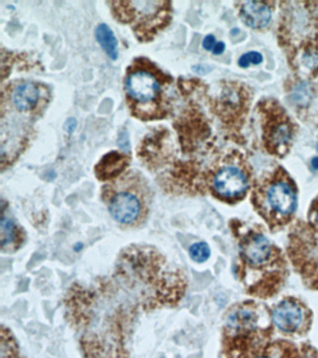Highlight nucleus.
<instances>
[{
  "label": "nucleus",
  "instance_id": "obj_1",
  "mask_svg": "<svg viewBox=\"0 0 318 358\" xmlns=\"http://www.w3.org/2000/svg\"><path fill=\"white\" fill-rule=\"evenodd\" d=\"M103 195L108 212L117 223L135 226L146 217V187L133 173L108 185Z\"/></svg>",
  "mask_w": 318,
  "mask_h": 358
},
{
  "label": "nucleus",
  "instance_id": "obj_2",
  "mask_svg": "<svg viewBox=\"0 0 318 358\" xmlns=\"http://www.w3.org/2000/svg\"><path fill=\"white\" fill-rule=\"evenodd\" d=\"M127 97L135 106V111L149 108H157L163 97L161 80L152 67L138 66L130 70L125 80Z\"/></svg>",
  "mask_w": 318,
  "mask_h": 358
},
{
  "label": "nucleus",
  "instance_id": "obj_3",
  "mask_svg": "<svg viewBox=\"0 0 318 358\" xmlns=\"http://www.w3.org/2000/svg\"><path fill=\"white\" fill-rule=\"evenodd\" d=\"M120 7V19L135 24L136 30L143 31L142 35L164 27V22H168L170 3L164 1H127L115 2Z\"/></svg>",
  "mask_w": 318,
  "mask_h": 358
},
{
  "label": "nucleus",
  "instance_id": "obj_4",
  "mask_svg": "<svg viewBox=\"0 0 318 358\" xmlns=\"http://www.w3.org/2000/svg\"><path fill=\"white\" fill-rule=\"evenodd\" d=\"M248 187V179L241 169L225 166L217 172L213 178V189L224 198H234L244 194Z\"/></svg>",
  "mask_w": 318,
  "mask_h": 358
},
{
  "label": "nucleus",
  "instance_id": "obj_5",
  "mask_svg": "<svg viewBox=\"0 0 318 358\" xmlns=\"http://www.w3.org/2000/svg\"><path fill=\"white\" fill-rule=\"evenodd\" d=\"M266 196L268 203L278 214L289 215L295 211L297 197L294 189L287 181L273 182Z\"/></svg>",
  "mask_w": 318,
  "mask_h": 358
},
{
  "label": "nucleus",
  "instance_id": "obj_6",
  "mask_svg": "<svg viewBox=\"0 0 318 358\" xmlns=\"http://www.w3.org/2000/svg\"><path fill=\"white\" fill-rule=\"evenodd\" d=\"M240 17L247 27L253 29L266 27L272 19V10L264 2L247 1L242 3Z\"/></svg>",
  "mask_w": 318,
  "mask_h": 358
},
{
  "label": "nucleus",
  "instance_id": "obj_7",
  "mask_svg": "<svg viewBox=\"0 0 318 358\" xmlns=\"http://www.w3.org/2000/svg\"><path fill=\"white\" fill-rule=\"evenodd\" d=\"M273 321L278 329L286 332L295 331L303 320L301 308L294 302L286 301L273 310Z\"/></svg>",
  "mask_w": 318,
  "mask_h": 358
},
{
  "label": "nucleus",
  "instance_id": "obj_8",
  "mask_svg": "<svg viewBox=\"0 0 318 358\" xmlns=\"http://www.w3.org/2000/svg\"><path fill=\"white\" fill-rule=\"evenodd\" d=\"M128 166V159L127 156L121 153L113 152L106 155L102 161L96 166V176L100 180H110L115 179L124 172Z\"/></svg>",
  "mask_w": 318,
  "mask_h": 358
},
{
  "label": "nucleus",
  "instance_id": "obj_9",
  "mask_svg": "<svg viewBox=\"0 0 318 358\" xmlns=\"http://www.w3.org/2000/svg\"><path fill=\"white\" fill-rule=\"evenodd\" d=\"M40 95V90L35 83H24L16 87L13 92L12 100L19 111L27 112L37 106Z\"/></svg>",
  "mask_w": 318,
  "mask_h": 358
},
{
  "label": "nucleus",
  "instance_id": "obj_10",
  "mask_svg": "<svg viewBox=\"0 0 318 358\" xmlns=\"http://www.w3.org/2000/svg\"><path fill=\"white\" fill-rule=\"evenodd\" d=\"M243 254L253 264H261L269 259L270 245L269 241L261 234H256L245 241L243 245Z\"/></svg>",
  "mask_w": 318,
  "mask_h": 358
},
{
  "label": "nucleus",
  "instance_id": "obj_11",
  "mask_svg": "<svg viewBox=\"0 0 318 358\" xmlns=\"http://www.w3.org/2000/svg\"><path fill=\"white\" fill-rule=\"evenodd\" d=\"M267 136L273 148L275 150H281L282 148H286L291 140V126L284 120H279L270 125Z\"/></svg>",
  "mask_w": 318,
  "mask_h": 358
},
{
  "label": "nucleus",
  "instance_id": "obj_12",
  "mask_svg": "<svg viewBox=\"0 0 318 358\" xmlns=\"http://www.w3.org/2000/svg\"><path fill=\"white\" fill-rule=\"evenodd\" d=\"M96 41L103 48L108 57L116 60L118 58V41L113 30L106 24H99L96 30Z\"/></svg>",
  "mask_w": 318,
  "mask_h": 358
},
{
  "label": "nucleus",
  "instance_id": "obj_13",
  "mask_svg": "<svg viewBox=\"0 0 318 358\" xmlns=\"http://www.w3.org/2000/svg\"><path fill=\"white\" fill-rule=\"evenodd\" d=\"M2 250L8 246L15 245L18 241L22 239V231L16 226L12 218L7 217L4 213L1 218V231H0Z\"/></svg>",
  "mask_w": 318,
  "mask_h": 358
},
{
  "label": "nucleus",
  "instance_id": "obj_14",
  "mask_svg": "<svg viewBox=\"0 0 318 358\" xmlns=\"http://www.w3.org/2000/svg\"><path fill=\"white\" fill-rule=\"evenodd\" d=\"M254 323H255V317L247 310L234 313L229 319L230 326L236 329H250L254 326Z\"/></svg>",
  "mask_w": 318,
  "mask_h": 358
},
{
  "label": "nucleus",
  "instance_id": "obj_15",
  "mask_svg": "<svg viewBox=\"0 0 318 358\" xmlns=\"http://www.w3.org/2000/svg\"><path fill=\"white\" fill-rule=\"evenodd\" d=\"M2 358H22L17 349L15 338L10 334L9 330L4 327L1 331Z\"/></svg>",
  "mask_w": 318,
  "mask_h": 358
},
{
  "label": "nucleus",
  "instance_id": "obj_16",
  "mask_svg": "<svg viewBox=\"0 0 318 358\" xmlns=\"http://www.w3.org/2000/svg\"><path fill=\"white\" fill-rule=\"evenodd\" d=\"M210 248L208 243L200 242L194 243L189 248V257L196 262H203L210 257Z\"/></svg>",
  "mask_w": 318,
  "mask_h": 358
},
{
  "label": "nucleus",
  "instance_id": "obj_17",
  "mask_svg": "<svg viewBox=\"0 0 318 358\" xmlns=\"http://www.w3.org/2000/svg\"><path fill=\"white\" fill-rule=\"evenodd\" d=\"M262 62H263V56H262L261 53L259 52H250L245 53V55H243L241 57L239 58L238 64L239 66L243 67V69H247V67L251 66V64L258 66V64H261Z\"/></svg>",
  "mask_w": 318,
  "mask_h": 358
},
{
  "label": "nucleus",
  "instance_id": "obj_18",
  "mask_svg": "<svg viewBox=\"0 0 318 358\" xmlns=\"http://www.w3.org/2000/svg\"><path fill=\"white\" fill-rule=\"evenodd\" d=\"M217 44L216 38L213 35L206 36L203 41V49L206 50H213L215 45Z\"/></svg>",
  "mask_w": 318,
  "mask_h": 358
},
{
  "label": "nucleus",
  "instance_id": "obj_19",
  "mask_svg": "<svg viewBox=\"0 0 318 358\" xmlns=\"http://www.w3.org/2000/svg\"><path fill=\"white\" fill-rule=\"evenodd\" d=\"M226 49L225 43L224 42H217V44L215 45L213 50H212V52H213V55H222L223 52H224V50Z\"/></svg>",
  "mask_w": 318,
  "mask_h": 358
},
{
  "label": "nucleus",
  "instance_id": "obj_20",
  "mask_svg": "<svg viewBox=\"0 0 318 358\" xmlns=\"http://www.w3.org/2000/svg\"><path fill=\"white\" fill-rule=\"evenodd\" d=\"M66 124H68V127H66V131L68 133H73L75 129H76L77 122L74 119H69L68 122H66Z\"/></svg>",
  "mask_w": 318,
  "mask_h": 358
},
{
  "label": "nucleus",
  "instance_id": "obj_21",
  "mask_svg": "<svg viewBox=\"0 0 318 358\" xmlns=\"http://www.w3.org/2000/svg\"><path fill=\"white\" fill-rule=\"evenodd\" d=\"M127 141V137L125 134H122L121 138L119 139V145L120 147L124 148L125 150H127V148H129V143Z\"/></svg>",
  "mask_w": 318,
  "mask_h": 358
},
{
  "label": "nucleus",
  "instance_id": "obj_22",
  "mask_svg": "<svg viewBox=\"0 0 318 358\" xmlns=\"http://www.w3.org/2000/svg\"><path fill=\"white\" fill-rule=\"evenodd\" d=\"M311 166L315 171H318V157L312 159Z\"/></svg>",
  "mask_w": 318,
  "mask_h": 358
},
{
  "label": "nucleus",
  "instance_id": "obj_23",
  "mask_svg": "<svg viewBox=\"0 0 318 358\" xmlns=\"http://www.w3.org/2000/svg\"><path fill=\"white\" fill-rule=\"evenodd\" d=\"M256 358H270L269 357H264V355H261V357H256Z\"/></svg>",
  "mask_w": 318,
  "mask_h": 358
},
{
  "label": "nucleus",
  "instance_id": "obj_24",
  "mask_svg": "<svg viewBox=\"0 0 318 358\" xmlns=\"http://www.w3.org/2000/svg\"><path fill=\"white\" fill-rule=\"evenodd\" d=\"M317 222L318 224V211H317Z\"/></svg>",
  "mask_w": 318,
  "mask_h": 358
},
{
  "label": "nucleus",
  "instance_id": "obj_25",
  "mask_svg": "<svg viewBox=\"0 0 318 358\" xmlns=\"http://www.w3.org/2000/svg\"><path fill=\"white\" fill-rule=\"evenodd\" d=\"M317 150H318V145H317Z\"/></svg>",
  "mask_w": 318,
  "mask_h": 358
}]
</instances>
